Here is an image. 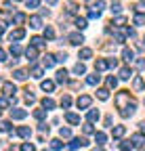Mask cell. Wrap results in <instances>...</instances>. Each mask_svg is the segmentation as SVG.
Here are the masks:
<instances>
[{"label": "cell", "instance_id": "cell-1", "mask_svg": "<svg viewBox=\"0 0 145 151\" xmlns=\"http://www.w3.org/2000/svg\"><path fill=\"white\" fill-rule=\"evenodd\" d=\"M126 103H131V92H128V90H122V92H118V97H116V105L122 109Z\"/></svg>", "mask_w": 145, "mask_h": 151}, {"label": "cell", "instance_id": "cell-2", "mask_svg": "<svg viewBox=\"0 0 145 151\" xmlns=\"http://www.w3.org/2000/svg\"><path fill=\"white\" fill-rule=\"evenodd\" d=\"M23 38H25V29H23V27H19V29H13V32L9 34V40H11V42L23 40Z\"/></svg>", "mask_w": 145, "mask_h": 151}, {"label": "cell", "instance_id": "cell-3", "mask_svg": "<svg viewBox=\"0 0 145 151\" xmlns=\"http://www.w3.org/2000/svg\"><path fill=\"white\" fill-rule=\"evenodd\" d=\"M135 109H137V103H135V101H131L126 107H122V109H120V116H122V118H128V116H133V113H135Z\"/></svg>", "mask_w": 145, "mask_h": 151}, {"label": "cell", "instance_id": "cell-4", "mask_svg": "<svg viewBox=\"0 0 145 151\" xmlns=\"http://www.w3.org/2000/svg\"><path fill=\"white\" fill-rule=\"evenodd\" d=\"M76 105H78V109H88L90 107V97L88 94H82V97H78Z\"/></svg>", "mask_w": 145, "mask_h": 151}, {"label": "cell", "instance_id": "cell-5", "mask_svg": "<svg viewBox=\"0 0 145 151\" xmlns=\"http://www.w3.org/2000/svg\"><path fill=\"white\" fill-rule=\"evenodd\" d=\"M67 40H69V44L80 46V44L84 42V36H82V34H69V36H67Z\"/></svg>", "mask_w": 145, "mask_h": 151}, {"label": "cell", "instance_id": "cell-6", "mask_svg": "<svg viewBox=\"0 0 145 151\" xmlns=\"http://www.w3.org/2000/svg\"><path fill=\"white\" fill-rule=\"evenodd\" d=\"M30 27H32V29H40V27H42V17L32 15V17H30Z\"/></svg>", "mask_w": 145, "mask_h": 151}, {"label": "cell", "instance_id": "cell-7", "mask_svg": "<svg viewBox=\"0 0 145 151\" xmlns=\"http://www.w3.org/2000/svg\"><path fill=\"white\" fill-rule=\"evenodd\" d=\"M86 145H88V141H86L84 137H80V139H71L69 149H78V147H86Z\"/></svg>", "mask_w": 145, "mask_h": 151}, {"label": "cell", "instance_id": "cell-8", "mask_svg": "<svg viewBox=\"0 0 145 151\" xmlns=\"http://www.w3.org/2000/svg\"><path fill=\"white\" fill-rule=\"evenodd\" d=\"M2 90H4V94H9V97H13V94L17 92V86H15L13 82H2Z\"/></svg>", "mask_w": 145, "mask_h": 151}, {"label": "cell", "instance_id": "cell-9", "mask_svg": "<svg viewBox=\"0 0 145 151\" xmlns=\"http://www.w3.org/2000/svg\"><path fill=\"white\" fill-rule=\"evenodd\" d=\"M25 116H27L25 109H11V118H13V120H23Z\"/></svg>", "mask_w": 145, "mask_h": 151}, {"label": "cell", "instance_id": "cell-10", "mask_svg": "<svg viewBox=\"0 0 145 151\" xmlns=\"http://www.w3.org/2000/svg\"><path fill=\"white\" fill-rule=\"evenodd\" d=\"M25 57H27V61L34 63V61H36V57H38V50H36L34 46H27V48H25Z\"/></svg>", "mask_w": 145, "mask_h": 151}, {"label": "cell", "instance_id": "cell-11", "mask_svg": "<svg viewBox=\"0 0 145 151\" xmlns=\"http://www.w3.org/2000/svg\"><path fill=\"white\" fill-rule=\"evenodd\" d=\"M122 59L128 61V63H133V61H135V52H133L131 48H122Z\"/></svg>", "mask_w": 145, "mask_h": 151}, {"label": "cell", "instance_id": "cell-12", "mask_svg": "<svg viewBox=\"0 0 145 151\" xmlns=\"http://www.w3.org/2000/svg\"><path fill=\"white\" fill-rule=\"evenodd\" d=\"M65 120H67L69 124H74V126H76V124H80V116H78V113H71V111H67V113H65Z\"/></svg>", "mask_w": 145, "mask_h": 151}, {"label": "cell", "instance_id": "cell-13", "mask_svg": "<svg viewBox=\"0 0 145 151\" xmlns=\"http://www.w3.org/2000/svg\"><path fill=\"white\" fill-rule=\"evenodd\" d=\"M17 134H19L21 139H30V137H32V128L21 126V128H17Z\"/></svg>", "mask_w": 145, "mask_h": 151}, {"label": "cell", "instance_id": "cell-14", "mask_svg": "<svg viewBox=\"0 0 145 151\" xmlns=\"http://www.w3.org/2000/svg\"><path fill=\"white\" fill-rule=\"evenodd\" d=\"M40 88L44 92H53V88H55V82H50V80H42L40 82Z\"/></svg>", "mask_w": 145, "mask_h": 151}, {"label": "cell", "instance_id": "cell-15", "mask_svg": "<svg viewBox=\"0 0 145 151\" xmlns=\"http://www.w3.org/2000/svg\"><path fill=\"white\" fill-rule=\"evenodd\" d=\"M99 116H101L99 109H88V116H86V118H88V122H90V124H93V122H97V120H99Z\"/></svg>", "mask_w": 145, "mask_h": 151}, {"label": "cell", "instance_id": "cell-16", "mask_svg": "<svg viewBox=\"0 0 145 151\" xmlns=\"http://www.w3.org/2000/svg\"><path fill=\"white\" fill-rule=\"evenodd\" d=\"M124 132H126V128H124V126H114V128H112V134H114V139L124 137Z\"/></svg>", "mask_w": 145, "mask_h": 151}, {"label": "cell", "instance_id": "cell-17", "mask_svg": "<svg viewBox=\"0 0 145 151\" xmlns=\"http://www.w3.org/2000/svg\"><path fill=\"white\" fill-rule=\"evenodd\" d=\"M120 78H122V80H131V78H133V69H131V67H122V69H120Z\"/></svg>", "mask_w": 145, "mask_h": 151}, {"label": "cell", "instance_id": "cell-18", "mask_svg": "<svg viewBox=\"0 0 145 151\" xmlns=\"http://www.w3.org/2000/svg\"><path fill=\"white\" fill-rule=\"evenodd\" d=\"M99 82H101V76H99V73H95V76H88V78H86V84H88V86H97Z\"/></svg>", "mask_w": 145, "mask_h": 151}, {"label": "cell", "instance_id": "cell-19", "mask_svg": "<svg viewBox=\"0 0 145 151\" xmlns=\"http://www.w3.org/2000/svg\"><path fill=\"white\" fill-rule=\"evenodd\" d=\"M55 61H57V59H55L53 55H46L44 59H42V65H44V67L48 69V67H53V65H55Z\"/></svg>", "mask_w": 145, "mask_h": 151}, {"label": "cell", "instance_id": "cell-20", "mask_svg": "<svg viewBox=\"0 0 145 151\" xmlns=\"http://www.w3.org/2000/svg\"><path fill=\"white\" fill-rule=\"evenodd\" d=\"M78 57H80L82 61H86V59H90V57H93V50H90V48H80Z\"/></svg>", "mask_w": 145, "mask_h": 151}, {"label": "cell", "instance_id": "cell-21", "mask_svg": "<svg viewBox=\"0 0 145 151\" xmlns=\"http://www.w3.org/2000/svg\"><path fill=\"white\" fill-rule=\"evenodd\" d=\"M143 145H145V139H143L141 134H135V137H133V147H137V149H141Z\"/></svg>", "mask_w": 145, "mask_h": 151}, {"label": "cell", "instance_id": "cell-22", "mask_svg": "<svg viewBox=\"0 0 145 151\" xmlns=\"http://www.w3.org/2000/svg\"><path fill=\"white\" fill-rule=\"evenodd\" d=\"M55 80H57L59 84H65V82H67V71H65V69H59V71H57V78H55Z\"/></svg>", "mask_w": 145, "mask_h": 151}, {"label": "cell", "instance_id": "cell-23", "mask_svg": "<svg viewBox=\"0 0 145 151\" xmlns=\"http://www.w3.org/2000/svg\"><path fill=\"white\" fill-rule=\"evenodd\" d=\"M32 46H34V48H42V46H44V38H40V36L32 38Z\"/></svg>", "mask_w": 145, "mask_h": 151}, {"label": "cell", "instance_id": "cell-24", "mask_svg": "<svg viewBox=\"0 0 145 151\" xmlns=\"http://www.w3.org/2000/svg\"><path fill=\"white\" fill-rule=\"evenodd\" d=\"M30 76H32V78H36V80H40V78H42V67H38V65H36V67H32Z\"/></svg>", "mask_w": 145, "mask_h": 151}, {"label": "cell", "instance_id": "cell-25", "mask_svg": "<svg viewBox=\"0 0 145 151\" xmlns=\"http://www.w3.org/2000/svg\"><path fill=\"white\" fill-rule=\"evenodd\" d=\"M42 107L46 109V111H50V109H55V101H53V99H42Z\"/></svg>", "mask_w": 145, "mask_h": 151}, {"label": "cell", "instance_id": "cell-26", "mask_svg": "<svg viewBox=\"0 0 145 151\" xmlns=\"http://www.w3.org/2000/svg\"><path fill=\"white\" fill-rule=\"evenodd\" d=\"M97 97H99L101 101H107V99H110V90H107V88H99V90H97Z\"/></svg>", "mask_w": 145, "mask_h": 151}, {"label": "cell", "instance_id": "cell-27", "mask_svg": "<svg viewBox=\"0 0 145 151\" xmlns=\"http://www.w3.org/2000/svg\"><path fill=\"white\" fill-rule=\"evenodd\" d=\"M103 69H107V61H105V59H97V63H95V71H103Z\"/></svg>", "mask_w": 145, "mask_h": 151}, {"label": "cell", "instance_id": "cell-28", "mask_svg": "<svg viewBox=\"0 0 145 151\" xmlns=\"http://www.w3.org/2000/svg\"><path fill=\"white\" fill-rule=\"evenodd\" d=\"M74 73H78V76L86 73V65H84V63H76V65H74Z\"/></svg>", "mask_w": 145, "mask_h": 151}, {"label": "cell", "instance_id": "cell-29", "mask_svg": "<svg viewBox=\"0 0 145 151\" xmlns=\"http://www.w3.org/2000/svg\"><path fill=\"white\" fill-rule=\"evenodd\" d=\"M13 76H15V80H19V82L27 78V73H25L23 69H15V73H13Z\"/></svg>", "mask_w": 145, "mask_h": 151}, {"label": "cell", "instance_id": "cell-30", "mask_svg": "<svg viewBox=\"0 0 145 151\" xmlns=\"http://www.w3.org/2000/svg\"><path fill=\"white\" fill-rule=\"evenodd\" d=\"M11 52H13V57H19V55H21V46L17 44V42H13V44H11Z\"/></svg>", "mask_w": 145, "mask_h": 151}, {"label": "cell", "instance_id": "cell-31", "mask_svg": "<svg viewBox=\"0 0 145 151\" xmlns=\"http://www.w3.org/2000/svg\"><path fill=\"white\" fill-rule=\"evenodd\" d=\"M76 27H78V29H86V27H88L84 17H78V19H76Z\"/></svg>", "mask_w": 145, "mask_h": 151}, {"label": "cell", "instance_id": "cell-32", "mask_svg": "<svg viewBox=\"0 0 145 151\" xmlns=\"http://www.w3.org/2000/svg\"><path fill=\"white\" fill-rule=\"evenodd\" d=\"M34 118H36V120H44V118H46V109H36V111H34Z\"/></svg>", "mask_w": 145, "mask_h": 151}, {"label": "cell", "instance_id": "cell-33", "mask_svg": "<svg viewBox=\"0 0 145 151\" xmlns=\"http://www.w3.org/2000/svg\"><path fill=\"white\" fill-rule=\"evenodd\" d=\"M59 137L61 139H69L71 137V130L69 128H59Z\"/></svg>", "mask_w": 145, "mask_h": 151}, {"label": "cell", "instance_id": "cell-34", "mask_svg": "<svg viewBox=\"0 0 145 151\" xmlns=\"http://www.w3.org/2000/svg\"><path fill=\"white\" fill-rule=\"evenodd\" d=\"M95 141H97V143H99V145H103V143H105V141H107V137H105V134H103V132H95Z\"/></svg>", "mask_w": 145, "mask_h": 151}, {"label": "cell", "instance_id": "cell-35", "mask_svg": "<svg viewBox=\"0 0 145 151\" xmlns=\"http://www.w3.org/2000/svg\"><path fill=\"white\" fill-rule=\"evenodd\" d=\"M46 38H48V40L55 38V29H53V27H46V29H44V40H46Z\"/></svg>", "mask_w": 145, "mask_h": 151}, {"label": "cell", "instance_id": "cell-36", "mask_svg": "<svg viewBox=\"0 0 145 151\" xmlns=\"http://www.w3.org/2000/svg\"><path fill=\"white\" fill-rule=\"evenodd\" d=\"M135 88H137V90H143V88H145V80H143V78H135Z\"/></svg>", "mask_w": 145, "mask_h": 151}, {"label": "cell", "instance_id": "cell-37", "mask_svg": "<svg viewBox=\"0 0 145 151\" xmlns=\"http://www.w3.org/2000/svg\"><path fill=\"white\" fill-rule=\"evenodd\" d=\"M120 149H122V151H131V149H133V143H131V141H122V143H120Z\"/></svg>", "mask_w": 145, "mask_h": 151}, {"label": "cell", "instance_id": "cell-38", "mask_svg": "<svg viewBox=\"0 0 145 151\" xmlns=\"http://www.w3.org/2000/svg\"><path fill=\"white\" fill-rule=\"evenodd\" d=\"M25 21V15L23 13H17L15 17H13V23H23Z\"/></svg>", "mask_w": 145, "mask_h": 151}, {"label": "cell", "instance_id": "cell-39", "mask_svg": "<svg viewBox=\"0 0 145 151\" xmlns=\"http://www.w3.org/2000/svg\"><path fill=\"white\" fill-rule=\"evenodd\" d=\"M82 128H84V134H93V132H95V128H93V124H90V122H86Z\"/></svg>", "mask_w": 145, "mask_h": 151}, {"label": "cell", "instance_id": "cell-40", "mask_svg": "<svg viewBox=\"0 0 145 151\" xmlns=\"http://www.w3.org/2000/svg\"><path fill=\"white\" fill-rule=\"evenodd\" d=\"M69 105H71V99H69V94H65V97L61 99V107H63V109H67Z\"/></svg>", "mask_w": 145, "mask_h": 151}, {"label": "cell", "instance_id": "cell-41", "mask_svg": "<svg viewBox=\"0 0 145 151\" xmlns=\"http://www.w3.org/2000/svg\"><path fill=\"white\" fill-rule=\"evenodd\" d=\"M112 23H114V25H118V27H122V25L126 23V17H116Z\"/></svg>", "mask_w": 145, "mask_h": 151}, {"label": "cell", "instance_id": "cell-42", "mask_svg": "<svg viewBox=\"0 0 145 151\" xmlns=\"http://www.w3.org/2000/svg\"><path fill=\"white\" fill-rule=\"evenodd\" d=\"M107 86H110V88H116V86H118V78L110 76V78H107Z\"/></svg>", "mask_w": 145, "mask_h": 151}, {"label": "cell", "instance_id": "cell-43", "mask_svg": "<svg viewBox=\"0 0 145 151\" xmlns=\"http://www.w3.org/2000/svg\"><path fill=\"white\" fill-rule=\"evenodd\" d=\"M50 147H53V149H63V143H61L59 139H53V141H50Z\"/></svg>", "mask_w": 145, "mask_h": 151}, {"label": "cell", "instance_id": "cell-44", "mask_svg": "<svg viewBox=\"0 0 145 151\" xmlns=\"http://www.w3.org/2000/svg\"><path fill=\"white\" fill-rule=\"evenodd\" d=\"M135 25H145V15H135Z\"/></svg>", "mask_w": 145, "mask_h": 151}, {"label": "cell", "instance_id": "cell-45", "mask_svg": "<svg viewBox=\"0 0 145 151\" xmlns=\"http://www.w3.org/2000/svg\"><path fill=\"white\" fill-rule=\"evenodd\" d=\"M25 4H27V9H38L40 0H25Z\"/></svg>", "mask_w": 145, "mask_h": 151}, {"label": "cell", "instance_id": "cell-46", "mask_svg": "<svg viewBox=\"0 0 145 151\" xmlns=\"http://www.w3.org/2000/svg\"><path fill=\"white\" fill-rule=\"evenodd\" d=\"M103 6H105V2H103V0H97V4L93 6V11H97V13H101V11H103Z\"/></svg>", "mask_w": 145, "mask_h": 151}, {"label": "cell", "instance_id": "cell-47", "mask_svg": "<svg viewBox=\"0 0 145 151\" xmlns=\"http://www.w3.org/2000/svg\"><path fill=\"white\" fill-rule=\"evenodd\" d=\"M120 11H122L120 2H118V0H114V2H112V13H120Z\"/></svg>", "mask_w": 145, "mask_h": 151}, {"label": "cell", "instance_id": "cell-48", "mask_svg": "<svg viewBox=\"0 0 145 151\" xmlns=\"http://www.w3.org/2000/svg\"><path fill=\"white\" fill-rule=\"evenodd\" d=\"M21 151H36V147H34L32 143H23V145H21Z\"/></svg>", "mask_w": 145, "mask_h": 151}, {"label": "cell", "instance_id": "cell-49", "mask_svg": "<svg viewBox=\"0 0 145 151\" xmlns=\"http://www.w3.org/2000/svg\"><path fill=\"white\" fill-rule=\"evenodd\" d=\"M11 130V122H0V132H6Z\"/></svg>", "mask_w": 145, "mask_h": 151}, {"label": "cell", "instance_id": "cell-50", "mask_svg": "<svg viewBox=\"0 0 145 151\" xmlns=\"http://www.w3.org/2000/svg\"><path fill=\"white\" fill-rule=\"evenodd\" d=\"M107 67H118V61L116 59H110V61H107Z\"/></svg>", "mask_w": 145, "mask_h": 151}, {"label": "cell", "instance_id": "cell-51", "mask_svg": "<svg viewBox=\"0 0 145 151\" xmlns=\"http://www.w3.org/2000/svg\"><path fill=\"white\" fill-rule=\"evenodd\" d=\"M65 59H67L65 52H59V55H57V61H65Z\"/></svg>", "mask_w": 145, "mask_h": 151}, {"label": "cell", "instance_id": "cell-52", "mask_svg": "<svg viewBox=\"0 0 145 151\" xmlns=\"http://www.w3.org/2000/svg\"><path fill=\"white\" fill-rule=\"evenodd\" d=\"M38 128H40V132H46V134H48V126H46V124H40Z\"/></svg>", "mask_w": 145, "mask_h": 151}, {"label": "cell", "instance_id": "cell-53", "mask_svg": "<svg viewBox=\"0 0 145 151\" xmlns=\"http://www.w3.org/2000/svg\"><path fill=\"white\" fill-rule=\"evenodd\" d=\"M6 105H9V101H6V99H0V109H4Z\"/></svg>", "mask_w": 145, "mask_h": 151}, {"label": "cell", "instance_id": "cell-54", "mask_svg": "<svg viewBox=\"0 0 145 151\" xmlns=\"http://www.w3.org/2000/svg\"><path fill=\"white\" fill-rule=\"evenodd\" d=\"M0 61H6V52L2 48H0Z\"/></svg>", "mask_w": 145, "mask_h": 151}, {"label": "cell", "instance_id": "cell-55", "mask_svg": "<svg viewBox=\"0 0 145 151\" xmlns=\"http://www.w3.org/2000/svg\"><path fill=\"white\" fill-rule=\"evenodd\" d=\"M139 126H141V132H143V134H145V122H141Z\"/></svg>", "mask_w": 145, "mask_h": 151}, {"label": "cell", "instance_id": "cell-56", "mask_svg": "<svg viewBox=\"0 0 145 151\" xmlns=\"http://www.w3.org/2000/svg\"><path fill=\"white\" fill-rule=\"evenodd\" d=\"M2 32H4V23L0 21V36H2Z\"/></svg>", "mask_w": 145, "mask_h": 151}, {"label": "cell", "instance_id": "cell-57", "mask_svg": "<svg viewBox=\"0 0 145 151\" xmlns=\"http://www.w3.org/2000/svg\"><path fill=\"white\" fill-rule=\"evenodd\" d=\"M46 2H48V4L53 6V4H57V0H46Z\"/></svg>", "mask_w": 145, "mask_h": 151}, {"label": "cell", "instance_id": "cell-58", "mask_svg": "<svg viewBox=\"0 0 145 151\" xmlns=\"http://www.w3.org/2000/svg\"><path fill=\"white\" fill-rule=\"evenodd\" d=\"M93 151H101V147H95V149H93Z\"/></svg>", "mask_w": 145, "mask_h": 151}, {"label": "cell", "instance_id": "cell-59", "mask_svg": "<svg viewBox=\"0 0 145 151\" xmlns=\"http://www.w3.org/2000/svg\"><path fill=\"white\" fill-rule=\"evenodd\" d=\"M141 2H143V4H145V0H141Z\"/></svg>", "mask_w": 145, "mask_h": 151}, {"label": "cell", "instance_id": "cell-60", "mask_svg": "<svg viewBox=\"0 0 145 151\" xmlns=\"http://www.w3.org/2000/svg\"><path fill=\"white\" fill-rule=\"evenodd\" d=\"M13 2H17V0H13Z\"/></svg>", "mask_w": 145, "mask_h": 151}, {"label": "cell", "instance_id": "cell-61", "mask_svg": "<svg viewBox=\"0 0 145 151\" xmlns=\"http://www.w3.org/2000/svg\"><path fill=\"white\" fill-rule=\"evenodd\" d=\"M143 40H145V38H143Z\"/></svg>", "mask_w": 145, "mask_h": 151}, {"label": "cell", "instance_id": "cell-62", "mask_svg": "<svg viewBox=\"0 0 145 151\" xmlns=\"http://www.w3.org/2000/svg\"><path fill=\"white\" fill-rule=\"evenodd\" d=\"M44 151H46V149H44Z\"/></svg>", "mask_w": 145, "mask_h": 151}]
</instances>
